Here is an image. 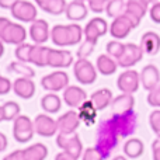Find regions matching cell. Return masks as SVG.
<instances>
[{
  "mask_svg": "<svg viewBox=\"0 0 160 160\" xmlns=\"http://www.w3.org/2000/svg\"><path fill=\"white\" fill-rule=\"evenodd\" d=\"M83 34H84L83 28L79 24H59L51 30V39L58 47H69V45L80 44Z\"/></svg>",
  "mask_w": 160,
  "mask_h": 160,
  "instance_id": "cell-2",
  "label": "cell"
},
{
  "mask_svg": "<svg viewBox=\"0 0 160 160\" xmlns=\"http://www.w3.org/2000/svg\"><path fill=\"white\" fill-rule=\"evenodd\" d=\"M146 2H148V3H152V4H153V3H156L158 0H146Z\"/></svg>",
  "mask_w": 160,
  "mask_h": 160,
  "instance_id": "cell-55",
  "label": "cell"
},
{
  "mask_svg": "<svg viewBox=\"0 0 160 160\" xmlns=\"http://www.w3.org/2000/svg\"><path fill=\"white\" fill-rule=\"evenodd\" d=\"M6 148H7V138H6L4 133L0 132V152L6 150Z\"/></svg>",
  "mask_w": 160,
  "mask_h": 160,
  "instance_id": "cell-50",
  "label": "cell"
},
{
  "mask_svg": "<svg viewBox=\"0 0 160 160\" xmlns=\"http://www.w3.org/2000/svg\"><path fill=\"white\" fill-rule=\"evenodd\" d=\"M94 48H96V44H91V42H88V41H84V44L80 45V48L78 51L79 59H87V56L91 55Z\"/></svg>",
  "mask_w": 160,
  "mask_h": 160,
  "instance_id": "cell-41",
  "label": "cell"
},
{
  "mask_svg": "<svg viewBox=\"0 0 160 160\" xmlns=\"http://www.w3.org/2000/svg\"><path fill=\"white\" fill-rule=\"evenodd\" d=\"M4 121V115H3V107L0 105V122Z\"/></svg>",
  "mask_w": 160,
  "mask_h": 160,
  "instance_id": "cell-53",
  "label": "cell"
},
{
  "mask_svg": "<svg viewBox=\"0 0 160 160\" xmlns=\"http://www.w3.org/2000/svg\"><path fill=\"white\" fill-rule=\"evenodd\" d=\"M148 104L155 108H160V84L156 88L149 91V94H148Z\"/></svg>",
  "mask_w": 160,
  "mask_h": 160,
  "instance_id": "cell-39",
  "label": "cell"
},
{
  "mask_svg": "<svg viewBox=\"0 0 160 160\" xmlns=\"http://www.w3.org/2000/svg\"><path fill=\"white\" fill-rule=\"evenodd\" d=\"M127 11V0H110L105 8V13L111 18H118Z\"/></svg>",
  "mask_w": 160,
  "mask_h": 160,
  "instance_id": "cell-32",
  "label": "cell"
},
{
  "mask_svg": "<svg viewBox=\"0 0 160 160\" xmlns=\"http://www.w3.org/2000/svg\"><path fill=\"white\" fill-rule=\"evenodd\" d=\"M8 72H13V73H17L20 75L21 78H28V79H32L35 76V72L31 66H27L24 62H20V61H16V62H11L10 66L7 68Z\"/></svg>",
  "mask_w": 160,
  "mask_h": 160,
  "instance_id": "cell-33",
  "label": "cell"
},
{
  "mask_svg": "<svg viewBox=\"0 0 160 160\" xmlns=\"http://www.w3.org/2000/svg\"><path fill=\"white\" fill-rule=\"evenodd\" d=\"M66 7L68 4L65 0H48L45 3V6L42 7V10L52 14V16H59V14L66 11Z\"/></svg>",
  "mask_w": 160,
  "mask_h": 160,
  "instance_id": "cell-34",
  "label": "cell"
},
{
  "mask_svg": "<svg viewBox=\"0 0 160 160\" xmlns=\"http://www.w3.org/2000/svg\"><path fill=\"white\" fill-rule=\"evenodd\" d=\"M35 128H34V121H31L27 115H18L14 119L13 125V135L14 139L20 143H27L32 139Z\"/></svg>",
  "mask_w": 160,
  "mask_h": 160,
  "instance_id": "cell-5",
  "label": "cell"
},
{
  "mask_svg": "<svg viewBox=\"0 0 160 160\" xmlns=\"http://www.w3.org/2000/svg\"><path fill=\"white\" fill-rule=\"evenodd\" d=\"M105 49H107V53L111 56V58L119 59L121 55L124 53L125 49V44H121L119 41H110L105 45Z\"/></svg>",
  "mask_w": 160,
  "mask_h": 160,
  "instance_id": "cell-36",
  "label": "cell"
},
{
  "mask_svg": "<svg viewBox=\"0 0 160 160\" xmlns=\"http://www.w3.org/2000/svg\"><path fill=\"white\" fill-rule=\"evenodd\" d=\"M3 160H25L24 150H14L10 155H7Z\"/></svg>",
  "mask_w": 160,
  "mask_h": 160,
  "instance_id": "cell-45",
  "label": "cell"
},
{
  "mask_svg": "<svg viewBox=\"0 0 160 160\" xmlns=\"http://www.w3.org/2000/svg\"><path fill=\"white\" fill-rule=\"evenodd\" d=\"M112 93H111L110 88H100V90L94 91L90 97V101L97 108V111L105 110L112 102Z\"/></svg>",
  "mask_w": 160,
  "mask_h": 160,
  "instance_id": "cell-25",
  "label": "cell"
},
{
  "mask_svg": "<svg viewBox=\"0 0 160 160\" xmlns=\"http://www.w3.org/2000/svg\"><path fill=\"white\" fill-rule=\"evenodd\" d=\"M4 121H14L20 115V105L16 101H7L2 105Z\"/></svg>",
  "mask_w": 160,
  "mask_h": 160,
  "instance_id": "cell-35",
  "label": "cell"
},
{
  "mask_svg": "<svg viewBox=\"0 0 160 160\" xmlns=\"http://www.w3.org/2000/svg\"><path fill=\"white\" fill-rule=\"evenodd\" d=\"M25 38H27V32L25 28L22 25L17 24V22H8V25L6 27L4 32L2 35V41L4 44H13V45H21L24 44Z\"/></svg>",
  "mask_w": 160,
  "mask_h": 160,
  "instance_id": "cell-14",
  "label": "cell"
},
{
  "mask_svg": "<svg viewBox=\"0 0 160 160\" xmlns=\"http://www.w3.org/2000/svg\"><path fill=\"white\" fill-rule=\"evenodd\" d=\"M80 117L78 111H68L63 115H61L56 122H58V131L59 133H75L76 129L80 125Z\"/></svg>",
  "mask_w": 160,
  "mask_h": 160,
  "instance_id": "cell-15",
  "label": "cell"
},
{
  "mask_svg": "<svg viewBox=\"0 0 160 160\" xmlns=\"http://www.w3.org/2000/svg\"><path fill=\"white\" fill-rule=\"evenodd\" d=\"M55 160H78V159H76L75 156L69 155L68 152H63V150H62L61 153H58V155H56Z\"/></svg>",
  "mask_w": 160,
  "mask_h": 160,
  "instance_id": "cell-47",
  "label": "cell"
},
{
  "mask_svg": "<svg viewBox=\"0 0 160 160\" xmlns=\"http://www.w3.org/2000/svg\"><path fill=\"white\" fill-rule=\"evenodd\" d=\"M149 10V3L146 0H127V13L132 14L138 20H142Z\"/></svg>",
  "mask_w": 160,
  "mask_h": 160,
  "instance_id": "cell-28",
  "label": "cell"
},
{
  "mask_svg": "<svg viewBox=\"0 0 160 160\" xmlns=\"http://www.w3.org/2000/svg\"><path fill=\"white\" fill-rule=\"evenodd\" d=\"M73 73L82 84H93L97 79V69L88 59H78L73 66Z\"/></svg>",
  "mask_w": 160,
  "mask_h": 160,
  "instance_id": "cell-7",
  "label": "cell"
},
{
  "mask_svg": "<svg viewBox=\"0 0 160 160\" xmlns=\"http://www.w3.org/2000/svg\"><path fill=\"white\" fill-rule=\"evenodd\" d=\"M141 84L145 90L150 91L160 84V72L155 65H148L141 72Z\"/></svg>",
  "mask_w": 160,
  "mask_h": 160,
  "instance_id": "cell-19",
  "label": "cell"
},
{
  "mask_svg": "<svg viewBox=\"0 0 160 160\" xmlns=\"http://www.w3.org/2000/svg\"><path fill=\"white\" fill-rule=\"evenodd\" d=\"M117 86L122 93L133 94L138 91L139 86H141V73H138L133 69H127L124 73L119 75L117 80Z\"/></svg>",
  "mask_w": 160,
  "mask_h": 160,
  "instance_id": "cell-9",
  "label": "cell"
},
{
  "mask_svg": "<svg viewBox=\"0 0 160 160\" xmlns=\"http://www.w3.org/2000/svg\"><path fill=\"white\" fill-rule=\"evenodd\" d=\"M13 90L20 98L28 100L35 94V83L32 82V79L18 78L13 83Z\"/></svg>",
  "mask_w": 160,
  "mask_h": 160,
  "instance_id": "cell-21",
  "label": "cell"
},
{
  "mask_svg": "<svg viewBox=\"0 0 160 160\" xmlns=\"http://www.w3.org/2000/svg\"><path fill=\"white\" fill-rule=\"evenodd\" d=\"M87 6L84 4V2H80V0H73L68 4L66 7V17L70 21H80V20H84L87 17Z\"/></svg>",
  "mask_w": 160,
  "mask_h": 160,
  "instance_id": "cell-24",
  "label": "cell"
},
{
  "mask_svg": "<svg viewBox=\"0 0 160 160\" xmlns=\"http://www.w3.org/2000/svg\"><path fill=\"white\" fill-rule=\"evenodd\" d=\"M153 160H160V138H156L152 143Z\"/></svg>",
  "mask_w": 160,
  "mask_h": 160,
  "instance_id": "cell-46",
  "label": "cell"
},
{
  "mask_svg": "<svg viewBox=\"0 0 160 160\" xmlns=\"http://www.w3.org/2000/svg\"><path fill=\"white\" fill-rule=\"evenodd\" d=\"M3 44H4V42L0 39V58H2L3 53H4V45H3Z\"/></svg>",
  "mask_w": 160,
  "mask_h": 160,
  "instance_id": "cell-52",
  "label": "cell"
},
{
  "mask_svg": "<svg viewBox=\"0 0 160 160\" xmlns=\"http://www.w3.org/2000/svg\"><path fill=\"white\" fill-rule=\"evenodd\" d=\"M135 105V98L132 94L122 93L117 96L111 102V108H112V114H125L133 110Z\"/></svg>",
  "mask_w": 160,
  "mask_h": 160,
  "instance_id": "cell-22",
  "label": "cell"
},
{
  "mask_svg": "<svg viewBox=\"0 0 160 160\" xmlns=\"http://www.w3.org/2000/svg\"><path fill=\"white\" fill-rule=\"evenodd\" d=\"M149 124L152 131L156 133V136L160 138V108L152 111L149 115Z\"/></svg>",
  "mask_w": 160,
  "mask_h": 160,
  "instance_id": "cell-38",
  "label": "cell"
},
{
  "mask_svg": "<svg viewBox=\"0 0 160 160\" xmlns=\"http://www.w3.org/2000/svg\"><path fill=\"white\" fill-rule=\"evenodd\" d=\"M56 145L63 152H68L69 155L79 159L83 153V145L78 133H58L56 136Z\"/></svg>",
  "mask_w": 160,
  "mask_h": 160,
  "instance_id": "cell-6",
  "label": "cell"
},
{
  "mask_svg": "<svg viewBox=\"0 0 160 160\" xmlns=\"http://www.w3.org/2000/svg\"><path fill=\"white\" fill-rule=\"evenodd\" d=\"M110 0H87L88 8L94 13H102L107 8V4Z\"/></svg>",
  "mask_w": 160,
  "mask_h": 160,
  "instance_id": "cell-40",
  "label": "cell"
},
{
  "mask_svg": "<svg viewBox=\"0 0 160 160\" xmlns=\"http://www.w3.org/2000/svg\"><path fill=\"white\" fill-rule=\"evenodd\" d=\"M30 37L34 41V44L42 45L48 41V38L51 37L49 25L45 20H35L34 22H31L30 27Z\"/></svg>",
  "mask_w": 160,
  "mask_h": 160,
  "instance_id": "cell-17",
  "label": "cell"
},
{
  "mask_svg": "<svg viewBox=\"0 0 160 160\" xmlns=\"http://www.w3.org/2000/svg\"><path fill=\"white\" fill-rule=\"evenodd\" d=\"M142 58H143V51H142L141 45L125 44L124 53L121 55L119 59H117V62H118V66L129 69V68L135 66L138 62H141Z\"/></svg>",
  "mask_w": 160,
  "mask_h": 160,
  "instance_id": "cell-11",
  "label": "cell"
},
{
  "mask_svg": "<svg viewBox=\"0 0 160 160\" xmlns=\"http://www.w3.org/2000/svg\"><path fill=\"white\" fill-rule=\"evenodd\" d=\"M41 107L45 112L48 114H55L61 110L62 107V101L56 94L49 93V94H45L44 97L41 98Z\"/></svg>",
  "mask_w": 160,
  "mask_h": 160,
  "instance_id": "cell-29",
  "label": "cell"
},
{
  "mask_svg": "<svg viewBox=\"0 0 160 160\" xmlns=\"http://www.w3.org/2000/svg\"><path fill=\"white\" fill-rule=\"evenodd\" d=\"M79 117L82 121H84L86 124L91 125L94 121H96L97 118V108L93 105V102L90 101V100H87V101L84 102V104L82 105V107L79 108Z\"/></svg>",
  "mask_w": 160,
  "mask_h": 160,
  "instance_id": "cell-31",
  "label": "cell"
},
{
  "mask_svg": "<svg viewBox=\"0 0 160 160\" xmlns=\"http://www.w3.org/2000/svg\"><path fill=\"white\" fill-rule=\"evenodd\" d=\"M11 16L22 22H34L37 20V7L27 0H17L10 8Z\"/></svg>",
  "mask_w": 160,
  "mask_h": 160,
  "instance_id": "cell-8",
  "label": "cell"
},
{
  "mask_svg": "<svg viewBox=\"0 0 160 160\" xmlns=\"http://www.w3.org/2000/svg\"><path fill=\"white\" fill-rule=\"evenodd\" d=\"M83 160H104V158L101 156V153L96 149V148H87L83 152Z\"/></svg>",
  "mask_w": 160,
  "mask_h": 160,
  "instance_id": "cell-42",
  "label": "cell"
},
{
  "mask_svg": "<svg viewBox=\"0 0 160 160\" xmlns=\"http://www.w3.org/2000/svg\"><path fill=\"white\" fill-rule=\"evenodd\" d=\"M80 2H84V0H80Z\"/></svg>",
  "mask_w": 160,
  "mask_h": 160,
  "instance_id": "cell-56",
  "label": "cell"
},
{
  "mask_svg": "<svg viewBox=\"0 0 160 160\" xmlns=\"http://www.w3.org/2000/svg\"><path fill=\"white\" fill-rule=\"evenodd\" d=\"M25 160H45L48 156V148L44 143H35L24 149Z\"/></svg>",
  "mask_w": 160,
  "mask_h": 160,
  "instance_id": "cell-30",
  "label": "cell"
},
{
  "mask_svg": "<svg viewBox=\"0 0 160 160\" xmlns=\"http://www.w3.org/2000/svg\"><path fill=\"white\" fill-rule=\"evenodd\" d=\"M110 119L119 138H128L138 128V114L133 110L125 114H112Z\"/></svg>",
  "mask_w": 160,
  "mask_h": 160,
  "instance_id": "cell-3",
  "label": "cell"
},
{
  "mask_svg": "<svg viewBox=\"0 0 160 160\" xmlns=\"http://www.w3.org/2000/svg\"><path fill=\"white\" fill-rule=\"evenodd\" d=\"M73 63V55L72 52L65 49H51L49 58H48V66L51 68H69Z\"/></svg>",
  "mask_w": 160,
  "mask_h": 160,
  "instance_id": "cell-18",
  "label": "cell"
},
{
  "mask_svg": "<svg viewBox=\"0 0 160 160\" xmlns=\"http://www.w3.org/2000/svg\"><path fill=\"white\" fill-rule=\"evenodd\" d=\"M141 24V20H138L136 17H133L132 14L127 13L122 14L118 18H114V21L110 25V34L117 39H124L129 35V32L136 28Z\"/></svg>",
  "mask_w": 160,
  "mask_h": 160,
  "instance_id": "cell-4",
  "label": "cell"
},
{
  "mask_svg": "<svg viewBox=\"0 0 160 160\" xmlns=\"http://www.w3.org/2000/svg\"><path fill=\"white\" fill-rule=\"evenodd\" d=\"M31 49H32V45H31V44H21V45H17L16 52H14V53H16L17 61L24 62V63H28V62H30Z\"/></svg>",
  "mask_w": 160,
  "mask_h": 160,
  "instance_id": "cell-37",
  "label": "cell"
},
{
  "mask_svg": "<svg viewBox=\"0 0 160 160\" xmlns=\"http://www.w3.org/2000/svg\"><path fill=\"white\" fill-rule=\"evenodd\" d=\"M143 150H145V146H143V142L138 138H131L125 142L124 145V153L125 156L131 159H138L143 155Z\"/></svg>",
  "mask_w": 160,
  "mask_h": 160,
  "instance_id": "cell-27",
  "label": "cell"
},
{
  "mask_svg": "<svg viewBox=\"0 0 160 160\" xmlns=\"http://www.w3.org/2000/svg\"><path fill=\"white\" fill-rule=\"evenodd\" d=\"M141 48L145 55H156L160 51V35L155 31H148L141 38Z\"/></svg>",
  "mask_w": 160,
  "mask_h": 160,
  "instance_id": "cell-20",
  "label": "cell"
},
{
  "mask_svg": "<svg viewBox=\"0 0 160 160\" xmlns=\"http://www.w3.org/2000/svg\"><path fill=\"white\" fill-rule=\"evenodd\" d=\"M108 31V24L104 18H100V17H96V18H91L90 21L87 22V25L84 27L83 32H84V38L86 41L91 42V44H97L100 37L105 35Z\"/></svg>",
  "mask_w": 160,
  "mask_h": 160,
  "instance_id": "cell-10",
  "label": "cell"
},
{
  "mask_svg": "<svg viewBox=\"0 0 160 160\" xmlns=\"http://www.w3.org/2000/svg\"><path fill=\"white\" fill-rule=\"evenodd\" d=\"M119 141V135L117 133L115 128L112 127L110 118L102 119L98 124L97 129V139H96V149L101 153L104 159H108L112 150L117 148Z\"/></svg>",
  "mask_w": 160,
  "mask_h": 160,
  "instance_id": "cell-1",
  "label": "cell"
},
{
  "mask_svg": "<svg viewBox=\"0 0 160 160\" xmlns=\"http://www.w3.org/2000/svg\"><path fill=\"white\" fill-rule=\"evenodd\" d=\"M34 128L35 132L39 136H45V138H51L58 131V122L53 118H51L47 114H39L37 115V118L34 119Z\"/></svg>",
  "mask_w": 160,
  "mask_h": 160,
  "instance_id": "cell-13",
  "label": "cell"
},
{
  "mask_svg": "<svg viewBox=\"0 0 160 160\" xmlns=\"http://www.w3.org/2000/svg\"><path fill=\"white\" fill-rule=\"evenodd\" d=\"M48 2V0H35V3H37V4H38V7L39 8H42V7H44V6H45V3H47Z\"/></svg>",
  "mask_w": 160,
  "mask_h": 160,
  "instance_id": "cell-51",
  "label": "cell"
},
{
  "mask_svg": "<svg viewBox=\"0 0 160 160\" xmlns=\"http://www.w3.org/2000/svg\"><path fill=\"white\" fill-rule=\"evenodd\" d=\"M149 16L153 22L160 24V2H156L152 4V7L149 8Z\"/></svg>",
  "mask_w": 160,
  "mask_h": 160,
  "instance_id": "cell-43",
  "label": "cell"
},
{
  "mask_svg": "<svg viewBox=\"0 0 160 160\" xmlns=\"http://www.w3.org/2000/svg\"><path fill=\"white\" fill-rule=\"evenodd\" d=\"M13 88V86H11V82L8 80L7 78H3V76H0V96H4V94H7L8 91Z\"/></svg>",
  "mask_w": 160,
  "mask_h": 160,
  "instance_id": "cell-44",
  "label": "cell"
},
{
  "mask_svg": "<svg viewBox=\"0 0 160 160\" xmlns=\"http://www.w3.org/2000/svg\"><path fill=\"white\" fill-rule=\"evenodd\" d=\"M112 160H128L125 156H117V158H114Z\"/></svg>",
  "mask_w": 160,
  "mask_h": 160,
  "instance_id": "cell-54",
  "label": "cell"
},
{
  "mask_svg": "<svg viewBox=\"0 0 160 160\" xmlns=\"http://www.w3.org/2000/svg\"><path fill=\"white\" fill-rule=\"evenodd\" d=\"M17 0H0V7L2 8H11L16 4Z\"/></svg>",
  "mask_w": 160,
  "mask_h": 160,
  "instance_id": "cell-49",
  "label": "cell"
},
{
  "mask_svg": "<svg viewBox=\"0 0 160 160\" xmlns=\"http://www.w3.org/2000/svg\"><path fill=\"white\" fill-rule=\"evenodd\" d=\"M8 18H6V17H0V38H2V35H3V32H4V30H6V27L8 25Z\"/></svg>",
  "mask_w": 160,
  "mask_h": 160,
  "instance_id": "cell-48",
  "label": "cell"
},
{
  "mask_svg": "<svg viewBox=\"0 0 160 160\" xmlns=\"http://www.w3.org/2000/svg\"><path fill=\"white\" fill-rule=\"evenodd\" d=\"M42 88L48 91H61L69 86V76L62 70H56L53 73H49L41 80Z\"/></svg>",
  "mask_w": 160,
  "mask_h": 160,
  "instance_id": "cell-12",
  "label": "cell"
},
{
  "mask_svg": "<svg viewBox=\"0 0 160 160\" xmlns=\"http://www.w3.org/2000/svg\"><path fill=\"white\" fill-rule=\"evenodd\" d=\"M63 100L69 107L79 110L87 101V94L83 88L78 87V86H68L63 91Z\"/></svg>",
  "mask_w": 160,
  "mask_h": 160,
  "instance_id": "cell-16",
  "label": "cell"
},
{
  "mask_svg": "<svg viewBox=\"0 0 160 160\" xmlns=\"http://www.w3.org/2000/svg\"><path fill=\"white\" fill-rule=\"evenodd\" d=\"M118 68V62H115L110 55H100L97 58V70L104 76L114 75Z\"/></svg>",
  "mask_w": 160,
  "mask_h": 160,
  "instance_id": "cell-26",
  "label": "cell"
},
{
  "mask_svg": "<svg viewBox=\"0 0 160 160\" xmlns=\"http://www.w3.org/2000/svg\"><path fill=\"white\" fill-rule=\"evenodd\" d=\"M52 48L45 47V45H32V49H31V55H30V62L35 66L44 68L48 66V58H49V53Z\"/></svg>",
  "mask_w": 160,
  "mask_h": 160,
  "instance_id": "cell-23",
  "label": "cell"
}]
</instances>
